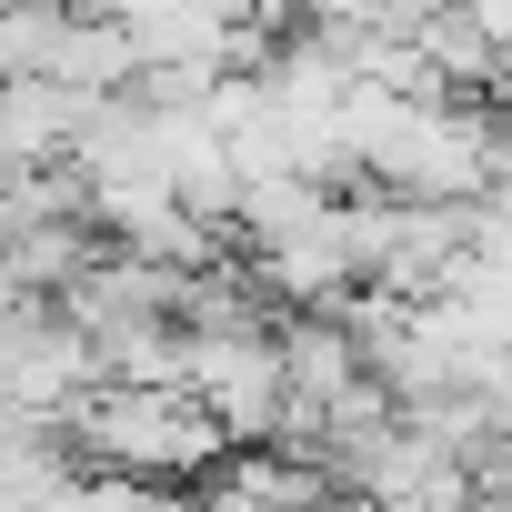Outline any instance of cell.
Returning a JSON list of instances; mask_svg holds the SVG:
<instances>
[{"label": "cell", "instance_id": "obj_1", "mask_svg": "<svg viewBox=\"0 0 512 512\" xmlns=\"http://www.w3.org/2000/svg\"><path fill=\"white\" fill-rule=\"evenodd\" d=\"M61 452L81 472H131V482H201L211 452H221V422L181 392V382H121V372H91L61 412H51Z\"/></svg>", "mask_w": 512, "mask_h": 512}, {"label": "cell", "instance_id": "obj_2", "mask_svg": "<svg viewBox=\"0 0 512 512\" xmlns=\"http://www.w3.org/2000/svg\"><path fill=\"white\" fill-rule=\"evenodd\" d=\"M171 382L221 422V442H272L282 412V362H272V322H211L171 342Z\"/></svg>", "mask_w": 512, "mask_h": 512}, {"label": "cell", "instance_id": "obj_3", "mask_svg": "<svg viewBox=\"0 0 512 512\" xmlns=\"http://www.w3.org/2000/svg\"><path fill=\"white\" fill-rule=\"evenodd\" d=\"M191 502L201 512H332V482L282 442H221L211 472L191 482Z\"/></svg>", "mask_w": 512, "mask_h": 512}, {"label": "cell", "instance_id": "obj_4", "mask_svg": "<svg viewBox=\"0 0 512 512\" xmlns=\"http://www.w3.org/2000/svg\"><path fill=\"white\" fill-rule=\"evenodd\" d=\"M41 81H61V91H121V81H131V31H121V21H71V11H61Z\"/></svg>", "mask_w": 512, "mask_h": 512}, {"label": "cell", "instance_id": "obj_5", "mask_svg": "<svg viewBox=\"0 0 512 512\" xmlns=\"http://www.w3.org/2000/svg\"><path fill=\"white\" fill-rule=\"evenodd\" d=\"M332 512H392V502H372V492H332Z\"/></svg>", "mask_w": 512, "mask_h": 512}, {"label": "cell", "instance_id": "obj_6", "mask_svg": "<svg viewBox=\"0 0 512 512\" xmlns=\"http://www.w3.org/2000/svg\"><path fill=\"white\" fill-rule=\"evenodd\" d=\"M181 512H201V502H181Z\"/></svg>", "mask_w": 512, "mask_h": 512}]
</instances>
